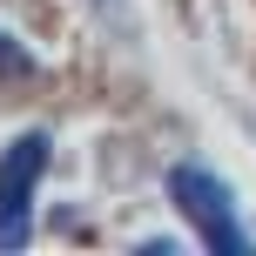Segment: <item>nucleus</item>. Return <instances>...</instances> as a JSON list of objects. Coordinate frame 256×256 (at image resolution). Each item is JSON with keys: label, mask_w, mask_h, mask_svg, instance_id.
I'll return each instance as SVG.
<instances>
[{"label": "nucleus", "mask_w": 256, "mask_h": 256, "mask_svg": "<svg viewBox=\"0 0 256 256\" xmlns=\"http://www.w3.org/2000/svg\"><path fill=\"white\" fill-rule=\"evenodd\" d=\"M168 196L182 202V216L202 230V243L209 250H230V256H250V236L236 230V202H230V189H222L209 168H196V162H182L176 176H168Z\"/></svg>", "instance_id": "nucleus-1"}, {"label": "nucleus", "mask_w": 256, "mask_h": 256, "mask_svg": "<svg viewBox=\"0 0 256 256\" xmlns=\"http://www.w3.org/2000/svg\"><path fill=\"white\" fill-rule=\"evenodd\" d=\"M40 168H48V135H20L7 155H0V250H20L27 236H34L27 196H34Z\"/></svg>", "instance_id": "nucleus-2"}, {"label": "nucleus", "mask_w": 256, "mask_h": 256, "mask_svg": "<svg viewBox=\"0 0 256 256\" xmlns=\"http://www.w3.org/2000/svg\"><path fill=\"white\" fill-rule=\"evenodd\" d=\"M27 68H34V61H27V48H20L14 34H0V74H27Z\"/></svg>", "instance_id": "nucleus-3"}]
</instances>
